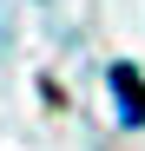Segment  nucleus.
<instances>
[{
  "label": "nucleus",
  "instance_id": "obj_1",
  "mask_svg": "<svg viewBox=\"0 0 145 151\" xmlns=\"http://www.w3.org/2000/svg\"><path fill=\"white\" fill-rule=\"evenodd\" d=\"M112 92L125 99V125H145V92H138V72L132 66H112Z\"/></svg>",
  "mask_w": 145,
  "mask_h": 151
}]
</instances>
